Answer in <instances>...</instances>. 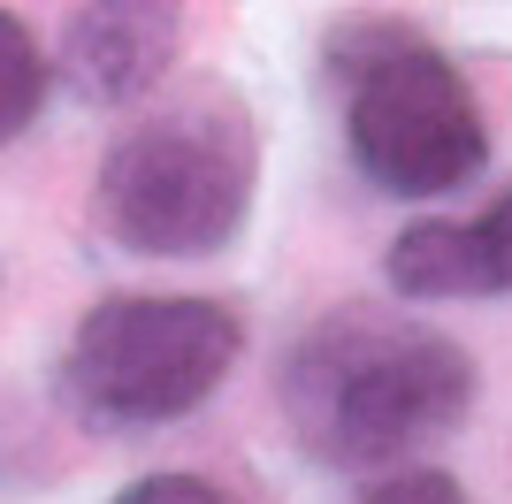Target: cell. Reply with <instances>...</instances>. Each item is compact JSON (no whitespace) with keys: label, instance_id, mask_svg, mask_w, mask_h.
<instances>
[{"label":"cell","instance_id":"obj_1","mask_svg":"<svg viewBox=\"0 0 512 504\" xmlns=\"http://www.w3.org/2000/svg\"><path fill=\"white\" fill-rule=\"evenodd\" d=\"M474 352L428 321L383 314V306H337L306 321L276 367L283 428L314 466H390L436 451L474 413Z\"/></svg>","mask_w":512,"mask_h":504},{"label":"cell","instance_id":"obj_2","mask_svg":"<svg viewBox=\"0 0 512 504\" xmlns=\"http://www.w3.org/2000/svg\"><path fill=\"white\" fill-rule=\"evenodd\" d=\"M260 191V123L237 84H176L107 146L92 176V222L138 260L222 252Z\"/></svg>","mask_w":512,"mask_h":504},{"label":"cell","instance_id":"obj_3","mask_svg":"<svg viewBox=\"0 0 512 504\" xmlns=\"http://www.w3.org/2000/svg\"><path fill=\"white\" fill-rule=\"evenodd\" d=\"M329 69L344 84V146L390 199H444L490 161V123L474 84L413 23H329Z\"/></svg>","mask_w":512,"mask_h":504},{"label":"cell","instance_id":"obj_4","mask_svg":"<svg viewBox=\"0 0 512 504\" xmlns=\"http://www.w3.org/2000/svg\"><path fill=\"white\" fill-rule=\"evenodd\" d=\"M245 321L222 298L130 291L100 298L62 352V405L85 428H169L230 382Z\"/></svg>","mask_w":512,"mask_h":504},{"label":"cell","instance_id":"obj_5","mask_svg":"<svg viewBox=\"0 0 512 504\" xmlns=\"http://www.w3.org/2000/svg\"><path fill=\"white\" fill-rule=\"evenodd\" d=\"M184 46V16L153 8V0H107V8H69L62 46H54V77L85 107H130L161 100V84Z\"/></svg>","mask_w":512,"mask_h":504},{"label":"cell","instance_id":"obj_6","mask_svg":"<svg viewBox=\"0 0 512 504\" xmlns=\"http://www.w3.org/2000/svg\"><path fill=\"white\" fill-rule=\"evenodd\" d=\"M383 275L398 298H505L512 291V184L474 222H413L390 237Z\"/></svg>","mask_w":512,"mask_h":504},{"label":"cell","instance_id":"obj_7","mask_svg":"<svg viewBox=\"0 0 512 504\" xmlns=\"http://www.w3.org/2000/svg\"><path fill=\"white\" fill-rule=\"evenodd\" d=\"M46 92H54V62L46 46L31 39V23L0 8V146H16L23 130L46 115Z\"/></svg>","mask_w":512,"mask_h":504},{"label":"cell","instance_id":"obj_8","mask_svg":"<svg viewBox=\"0 0 512 504\" xmlns=\"http://www.w3.org/2000/svg\"><path fill=\"white\" fill-rule=\"evenodd\" d=\"M367 504H474V497L444 466H406V474H383V482L367 489Z\"/></svg>","mask_w":512,"mask_h":504},{"label":"cell","instance_id":"obj_9","mask_svg":"<svg viewBox=\"0 0 512 504\" xmlns=\"http://www.w3.org/2000/svg\"><path fill=\"white\" fill-rule=\"evenodd\" d=\"M107 504H237L222 482H207V474H138L130 489H115Z\"/></svg>","mask_w":512,"mask_h":504}]
</instances>
